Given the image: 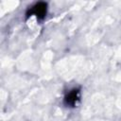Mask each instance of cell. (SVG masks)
<instances>
[{
	"label": "cell",
	"instance_id": "7a4b0ae2",
	"mask_svg": "<svg viewBox=\"0 0 121 121\" xmlns=\"http://www.w3.org/2000/svg\"><path fill=\"white\" fill-rule=\"evenodd\" d=\"M80 99V89L73 88L63 97V104L68 108H74Z\"/></svg>",
	"mask_w": 121,
	"mask_h": 121
},
{
	"label": "cell",
	"instance_id": "6da1fadb",
	"mask_svg": "<svg viewBox=\"0 0 121 121\" xmlns=\"http://www.w3.org/2000/svg\"><path fill=\"white\" fill-rule=\"evenodd\" d=\"M47 3L43 1L37 2L27 9L26 12V17L29 18L31 16H35L38 21H43L47 14Z\"/></svg>",
	"mask_w": 121,
	"mask_h": 121
}]
</instances>
